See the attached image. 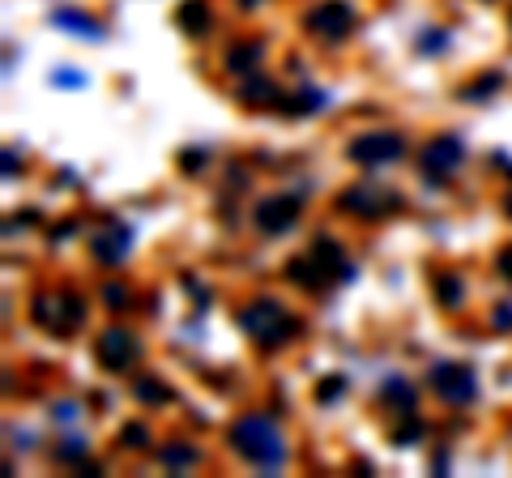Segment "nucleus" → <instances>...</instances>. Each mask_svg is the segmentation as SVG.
I'll list each match as a JSON object with an SVG mask.
<instances>
[{"mask_svg": "<svg viewBox=\"0 0 512 478\" xmlns=\"http://www.w3.org/2000/svg\"><path fill=\"white\" fill-rule=\"evenodd\" d=\"M295 210H299L295 201H286V197H274L269 205H261V210H256V222H261L265 231H282L286 222L295 218Z\"/></svg>", "mask_w": 512, "mask_h": 478, "instance_id": "nucleus-6", "label": "nucleus"}, {"mask_svg": "<svg viewBox=\"0 0 512 478\" xmlns=\"http://www.w3.org/2000/svg\"><path fill=\"white\" fill-rule=\"evenodd\" d=\"M423 163H427L431 171H436V175H448V171H453V167L461 163V146H457L453 137H440V141H431V146H427V154H423Z\"/></svg>", "mask_w": 512, "mask_h": 478, "instance_id": "nucleus-5", "label": "nucleus"}, {"mask_svg": "<svg viewBox=\"0 0 512 478\" xmlns=\"http://www.w3.org/2000/svg\"><path fill=\"white\" fill-rule=\"evenodd\" d=\"M312 26H316V35H346L350 26H355V13H350L346 5H329V9H316L312 13Z\"/></svg>", "mask_w": 512, "mask_h": 478, "instance_id": "nucleus-4", "label": "nucleus"}, {"mask_svg": "<svg viewBox=\"0 0 512 478\" xmlns=\"http://www.w3.org/2000/svg\"><path fill=\"white\" fill-rule=\"evenodd\" d=\"M244 329L256 333L261 342H282V333H291V316H286L278 304H269V299H261L256 308L244 312Z\"/></svg>", "mask_w": 512, "mask_h": 478, "instance_id": "nucleus-2", "label": "nucleus"}, {"mask_svg": "<svg viewBox=\"0 0 512 478\" xmlns=\"http://www.w3.org/2000/svg\"><path fill=\"white\" fill-rule=\"evenodd\" d=\"M355 158H363V163H380V158H397L402 154V137L393 133H376V137H363L355 150H350Z\"/></svg>", "mask_w": 512, "mask_h": 478, "instance_id": "nucleus-3", "label": "nucleus"}, {"mask_svg": "<svg viewBox=\"0 0 512 478\" xmlns=\"http://www.w3.org/2000/svg\"><path fill=\"white\" fill-rule=\"evenodd\" d=\"M231 440H235V449L244 453L248 461H256V466H278L282 453H286L278 427L269 419H261V414H248V419L231 432Z\"/></svg>", "mask_w": 512, "mask_h": 478, "instance_id": "nucleus-1", "label": "nucleus"}, {"mask_svg": "<svg viewBox=\"0 0 512 478\" xmlns=\"http://www.w3.org/2000/svg\"><path fill=\"white\" fill-rule=\"evenodd\" d=\"M99 355H103V363H111V368H124V363H133L137 346H133L128 333H107V342L99 346Z\"/></svg>", "mask_w": 512, "mask_h": 478, "instance_id": "nucleus-7", "label": "nucleus"}]
</instances>
